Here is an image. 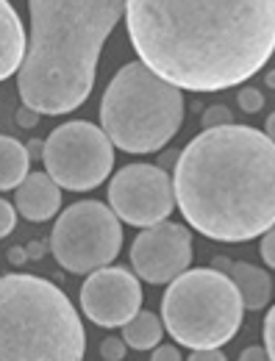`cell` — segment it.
Returning <instances> with one entry per match:
<instances>
[{
	"label": "cell",
	"mask_w": 275,
	"mask_h": 361,
	"mask_svg": "<svg viewBox=\"0 0 275 361\" xmlns=\"http://www.w3.org/2000/svg\"><path fill=\"white\" fill-rule=\"evenodd\" d=\"M126 25L139 61L189 92L239 87L275 53V0H126Z\"/></svg>",
	"instance_id": "1"
},
{
	"label": "cell",
	"mask_w": 275,
	"mask_h": 361,
	"mask_svg": "<svg viewBox=\"0 0 275 361\" xmlns=\"http://www.w3.org/2000/svg\"><path fill=\"white\" fill-rule=\"evenodd\" d=\"M186 223L217 242H248L275 226V142L250 126L195 136L173 170Z\"/></svg>",
	"instance_id": "2"
},
{
	"label": "cell",
	"mask_w": 275,
	"mask_h": 361,
	"mask_svg": "<svg viewBox=\"0 0 275 361\" xmlns=\"http://www.w3.org/2000/svg\"><path fill=\"white\" fill-rule=\"evenodd\" d=\"M31 45L17 73L23 106L37 114L75 111L94 87L100 47L126 0H28Z\"/></svg>",
	"instance_id": "3"
},
{
	"label": "cell",
	"mask_w": 275,
	"mask_h": 361,
	"mask_svg": "<svg viewBox=\"0 0 275 361\" xmlns=\"http://www.w3.org/2000/svg\"><path fill=\"white\" fill-rule=\"evenodd\" d=\"M84 350L81 317L56 283L0 275V361H84Z\"/></svg>",
	"instance_id": "4"
},
{
	"label": "cell",
	"mask_w": 275,
	"mask_h": 361,
	"mask_svg": "<svg viewBox=\"0 0 275 361\" xmlns=\"http://www.w3.org/2000/svg\"><path fill=\"white\" fill-rule=\"evenodd\" d=\"M103 134L126 153H156L183 123V94L142 61L126 64L100 100Z\"/></svg>",
	"instance_id": "5"
},
{
	"label": "cell",
	"mask_w": 275,
	"mask_h": 361,
	"mask_svg": "<svg viewBox=\"0 0 275 361\" xmlns=\"http://www.w3.org/2000/svg\"><path fill=\"white\" fill-rule=\"evenodd\" d=\"M242 298L228 275L220 270H186L170 281L161 317L178 345L212 350L231 342L242 325Z\"/></svg>",
	"instance_id": "6"
},
{
	"label": "cell",
	"mask_w": 275,
	"mask_h": 361,
	"mask_svg": "<svg viewBox=\"0 0 275 361\" xmlns=\"http://www.w3.org/2000/svg\"><path fill=\"white\" fill-rule=\"evenodd\" d=\"M123 247V226L111 206L97 200H78L59 214L50 250L64 270L84 275L109 267Z\"/></svg>",
	"instance_id": "7"
},
{
	"label": "cell",
	"mask_w": 275,
	"mask_h": 361,
	"mask_svg": "<svg viewBox=\"0 0 275 361\" xmlns=\"http://www.w3.org/2000/svg\"><path fill=\"white\" fill-rule=\"evenodd\" d=\"M47 176L61 189L87 192L100 186L114 167V145L103 128L73 120L59 126L42 145Z\"/></svg>",
	"instance_id": "8"
},
{
	"label": "cell",
	"mask_w": 275,
	"mask_h": 361,
	"mask_svg": "<svg viewBox=\"0 0 275 361\" xmlns=\"http://www.w3.org/2000/svg\"><path fill=\"white\" fill-rule=\"evenodd\" d=\"M109 203L128 226H159L176 209L173 178L156 164H128L109 183Z\"/></svg>",
	"instance_id": "9"
},
{
	"label": "cell",
	"mask_w": 275,
	"mask_h": 361,
	"mask_svg": "<svg viewBox=\"0 0 275 361\" xmlns=\"http://www.w3.org/2000/svg\"><path fill=\"white\" fill-rule=\"evenodd\" d=\"M81 309L100 328H123L142 309V286L131 270L100 267L81 286Z\"/></svg>",
	"instance_id": "10"
},
{
	"label": "cell",
	"mask_w": 275,
	"mask_h": 361,
	"mask_svg": "<svg viewBox=\"0 0 275 361\" xmlns=\"http://www.w3.org/2000/svg\"><path fill=\"white\" fill-rule=\"evenodd\" d=\"M192 262V236L178 223H159L145 228L134 239L131 264L147 283H170Z\"/></svg>",
	"instance_id": "11"
},
{
	"label": "cell",
	"mask_w": 275,
	"mask_h": 361,
	"mask_svg": "<svg viewBox=\"0 0 275 361\" xmlns=\"http://www.w3.org/2000/svg\"><path fill=\"white\" fill-rule=\"evenodd\" d=\"M17 212L31 223L50 220L61 206V186L47 173H28V178L17 186Z\"/></svg>",
	"instance_id": "12"
},
{
	"label": "cell",
	"mask_w": 275,
	"mask_h": 361,
	"mask_svg": "<svg viewBox=\"0 0 275 361\" xmlns=\"http://www.w3.org/2000/svg\"><path fill=\"white\" fill-rule=\"evenodd\" d=\"M25 31L8 0H0V81L20 73L25 59Z\"/></svg>",
	"instance_id": "13"
},
{
	"label": "cell",
	"mask_w": 275,
	"mask_h": 361,
	"mask_svg": "<svg viewBox=\"0 0 275 361\" xmlns=\"http://www.w3.org/2000/svg\"><path fill=\"white\" fill-rule=\"evenodd\" d=\"M231 267V281L242 298V306L250 309V312H259L267 306L270 295H273V281L270 275L253 264H228Z\"/></svg>",
	"instance_id": "14"
},
{
	"label": "cell",
	"mask_w": 275,
	"mask_h": 361,
	"mask_svg": "<svg viewBox=\"0 0 275 361\" xmlns=\"http://www.w3.org/2000/svg\"><path fill=\"white\" fill-rule=\"evenodd\" d=\"M28 147L11 136H0V192L17 189L23 180L28 178Z\"/></svg>",
	"instance_id": "15"
},
{
	"label": "cell",
	"mask_w": 275,
	"mask_h": 361,
	"mask_svg": "<svg viewBox=\"0 0 275 361\" xmlns=\"http://www.w3.org/2000/svg\"><path fill=\"white\" fill-rule=\"evenodd\" d=\"M164 336V328L153 312H139L123 325V342L134 350H153Z\"/></svg>",
	"instance_id": "16"
},
{
	"label": "cell",
	"mask_w": 275,
	"mask_h": 361,
	"mask_svg": "<svg viewBox=\"0 0 275 361\" xmlns=\"http://www.w3.org/2000/svg\"><path fill=\"white\" fill-rule=\"evenodd\" d=\"M236 100H239L242 111H248V114H256V111L264 109V94L259 90H253V87H245V90L236 94Z\"/></svg>",
	"instance_id": "17"
},
{
	"label": "cell",
	"mask_w": 275,
	"mask_h": 361,
	"mask_svg": "<svg viewBox=\"0 0 275 361\" xmlns=\"http://www.w3.org/2000/svg\"><path fill=\"white\" fill-rule=\"evenodd\" d=\"M233 114L228 111V106H209L203 114V126L206 128H220V126H231Z\"/></svg>",
	"instance_id": "18"
},
{
	"label": "cell",
	"mask_w": 275,
	"mask_h": 361,
	"mask_svg": "<svg viewBox=\"0 0 275 361\" xmlns=\"http://www.w3.org/2000/svg\"><path fill=\"white\" fill-rule=\"evenodd\" d=\"M126 342L123 339H117V336H109V339H103V345H100V356L106 361H123L126 359Z\"/></svg>",
	"instance_id": "19"
},
{
	"label": "cell",
	"mask_w": 275,
	"mask_h": 361,
	"mask_svg": "<svg viewBox=\"0 0 275 361\" xmlns=\"http://www.w3.org/2000/svg\"><path fill=\"white\" fill-rule=\"evenodd\" d=\"M17 226V209L0 197V239H6Z\"/></svg>",
	"instance_id": "20"
},
{
	"label": "cell",
	"mask_w": 275,
	"mask_h": 361,
	"mask_svg": "<svg viewBox=\"0 0 275 361\" xmlns=\"http://www.w3.org/2000/svg\"><path fill=\"white\" fill-rule=\"evenodd\" d=\"M264 350H267V356L270 361H275V306L270 309V314L264 319Z\"/></svg>",
	"instance_id": "21"
},
{
	"label": "cell",
	"mask_w": 275,
	"mask_h": 361,
	"mask_svg": "<svg viewBox=\"0 0 275 361\" xmlns=\"http://www.w3.org/2000/svg\"><path fill=\"white\" fill-rule=\"evenodd\" d=\"M262 259L267 262V267L275 270V226L267 233H262Z\"/></svg>",
	"instance_id": "22"
},
{
	"label": "cell",
	"mask_w": 275,
	"mask_h": 361,
	"mask_svg": "<svg viewBox=\"0 0 275 361\" xmlns=\"http://www.w3.org/2000/svg\"><path fill=\"white\" fill-rule=\"evenodd\" d=\"M150 361H181V353L173 348V345H156L153 348V356H150Z\"/></svg>",
	"instance_id": "23"
},
{
	"label": "cell",
	"mask_w": 275,
	"mask_h": 361,
	"mask_svg": "<svg viewBox=\"0 0 275 361\" xmlns=\"http://www.w3.org/2000/svg\"><path fill=\"white\" fill-rule=\"evenodd\" d=\"M17 123H20L23 128H34V126L39 123V114H37L34 109H28V106H23V109L17 111Z\"/></svg>",
	"instance_id": "24"
},
{
	"label": "cell",
	"mask_w": 275,
	"mask_h": 361,
	"mask_svg": "<svg viewBox=\"0 0 275 361\" xmlns=\"http://www.w3.org/2000/svg\"><path fill=\"white\" fill-rule=\"evenodd\" d=\"M186 361H226V356L217 348H212V350H195Z\"/></svg>",
	"instance_id": "25"
},
{
	"label": "cell",
	"mask_w": 275,
	"mask_h": 361,
	"mask_svg": "<svg viewBox=\"0 0 275 361\" xmlns=\"http://www.w3.org/2000/svg\"><path fill=\"white\" fill-rule=\"evenodd\" d=\"M239 361H270V356H267V350L264 348H248V350H242V356H239Z\"/></svg>",
	"instance_id": "26"
},
{
	"label": "cell",
	"mask_w": 275,
	"mask_h": 361,
	"mask_svg": "<svg viewBox=\"0 0 275 361\" xmlns=\"http://www.w3.org/2000/svg\"><path fill=\"white\" fill-rule=\"evenodd\" d=\"M25 259H28V253H25L23 247H11V250H8V262H11V264H23Z\"/></svg>",
	"instance_id": "27"
},
{
	"label": "cell",
	"mask_w": 275,
	"mask_h": 361,
	"mask_svg": "<svg viewBox=\"0 0 275 361\" xmlns=\"http://www.w3.org/2000/svg\"><path fill=\"white\" fill-rule=\"evenodd\" d=\"M28 247H31V250H25V253H28L31 259H39V256H42V245H39V242H31Z\"/></svg>",
	"instance_id": "28"
},
{
	"label": "cell",
	"mask_w": 275,
	"mask_h": 361,
	"mask_svg": "<svg viewBox=\"0 0 275 361\" xmlns=\"http://www.w3.org/2000/svg\"><path fill=\"white\" fill-rule=\"evenodd\" d=\"M264 134H267L275 142V111L270 114V117H267V131H264Z\"/></svg>",
	"instance_id": "29"
},
{
	"label": "cell",
	"mask_w": 275,
	"mask_h": 361,
	"mask_svg": "<svg viewBox=\"0 0 275 361\" xmlns=\"http://www.w3.org/2000/svg\"><path fill=\"white\" fill-rule=\"evenodd\" d=\"M176 161H178V153H167V156H164V161H161V170H164V167H170V164H176Z\"/></svg>",
	"instance_id": "30"
},
{
	"label": "cell",
	"mask_w": 275,
	"mask_h": 361,
	"mask_svg": "<svg viewBox=\"0 0 275 361\" xmlns=\"http://www.w3.org/2000/svg\"><path fill=\"white\" fill-rule=\"evenodd\" d=\"M267 87H273L275 90V73H267Z\"/></svg>",
	"instance_id": "31"
}]
</instances>
